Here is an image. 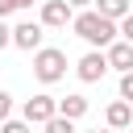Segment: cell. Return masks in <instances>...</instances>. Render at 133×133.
Wrapping results in <instances>:
<instances>
[{"instance_id":"1","label":"cell","mask_w":133,"mask_h":133,"mask_svg":"<svg viewBox=\"0 0 133 133\" xmlns=\"http://www.w3.org/2000/svg\"><path fill=\"white\" fill-rule=\"evenodd\" d=\"M71 29L91 46V50H108L116 37H121V21H112V17H104V12H96V8H83V12H75V21H71Z\"/></svg>"},{"instance_id":"2","label":"cell","mask_w":133,"mask_h":133,"mask_svg":"<svg viewBox=\"0 0 133 133\" xmlns=\"http://www.w3.org/2000/svg\"><path fill=\"white\" fill-rule=\"evenodd\" d=\"M33 75H37L42 83H58V79L66 75V54H62V50H54V46L33 50Z\"/></svg>"},{"instance_id":"3","label":"cell","mask_w":133,"mask_h":133,"mask_svg":"<svg viewBox=\"0 0 133 133\" xmlns=\"http://www.w3.org/2000/svg\"><path fill=\"white\" fill-rule=\"evenodd\" d=\"M75 75H79L83 83H100V79L108 75V54H104V50H87V54L75 62Z\"/></svg>"},{"instance_id":"4","label":"cell","mask_w":133,"mask_h":133,"mask_svg":"<svg viewBox=\"0 0 133 133\" xmlns=\"http://www.w3.org/2000/svg\"><path fill=\"white\" fill-rule=\"evenodd\" d=\"M46 29H66L71 21H75V8L66 4V0H42V17H37Z\"/></svg>"},{"instance_id":"5","label":"cell","mask_w":133,"mask_h":133,"mask_svg":"<svg viewBox=\"0 0 133 133\" xmlns=\"http://www.w3.org/2000/svg\"><path fill=\"white\" fill-rule=\"evenodd\" d=\"M50 116H58V100H54V96L42 91V96H29V100H25V121H29V125H46Z\"/></svg>"},{"instance_id":"6","label":"cell","mask_w":133,"mask_h":133,"mask_svg":"<svg viewBox=\"0 0 133 133\" xmlns=\"http://www.w3.org/2000/svg\"><path fill=\"white\" fill-rule=\"evenodd\" d=\"M42 33H46L42 21H21V25H12V46L17 50H42Z\"/></svg>"},{"instance_id":"7","label":"cell","mask_w":133,"mask_h":133,"mask_svg":"<svg viewBox=\"0 0 133 133\" xmlns=\"http://www.w3.org/2000/svg\"><path fill=\"white\" fill-rule=\"evenodd\" d=\"M104 54H108V66H116L121 75H125V71H133V42L116 37V42H112V46H108Z\"/></svg>"},{"instance_id":"8","label":"cell","mask_w":133,"mask_h":133,"mask_svg":"<svg viewBox=\"0 0 133 133\" xmlns=\"http://www.w3.org/2000/svg\"><path fill=\"white\" fill-rule=\"evenodd\" d=\"M104 121H108V129H129L133 125V104L129 100H112L108 112H104Z\"/></svg>"},{"instance_id":"9","label":"cell","mask_w":133,"mask_h":133,"mask_svg":"<svg viewBox=\"0 0 133 133\" xmlns=\"http://www.w3.org/2000/svg\"><path fill=\"white\" fill-rule=\"evenodd\" d=\"M58 112H62V116H71V121H79V116L87 112V96H79V91L62 96V100H58Z\"/></svg>"},{"instance_id":"10","label":"cell","mask_w":133,"mask_h":133,"mask_svg":"<svg viewBox=\"0 0 133 133\" xmlns=\"http://www.w3.org/2000/svg\"><path fill=\"white\" fill-rule=\"evenodd\" d=\"M96 12H104V17L121 21V17H129L133 8H129V0H96Z\"/></svg>"},{"instance_id":"11","label":"cell","mask_w":133,"mask_h":133,"mask_svg":"<svg viewBox=\"0 0 133 133\" xmlns=\"http://www.w3.org/2000/svg\"><path fill=\"white\" fill-rule=\"evenodd\" d=\"M42 129H46V133H75V121H71V116H62V112H58V116H50V121H46V125H42Z\"/></svg>"},{"instance_id":"12","label":"cell","mask_w":133,"mask_h":133,"mask_svg":"<svg viewBox=\"0 0 133 133\" xmlns=\"http://www.w3.org/2000/svg\"><path fill=\"white\" fill-rule=\"evenodd\" d=\"M0 133H33V125H29L25 116H21V121H12V116H8V121H0Z\"/></svg>"},{"instance_id":"13","label":"cell","mask_w":133,"mask_h":133,"mask_svg":"<svg viewBox=\"0 0 133 133\" xmlns=\"http://www.w3.org/2000/svg\"><path fill=\"white\" fill-rule=\"evenodd\" d=\"M121 100H129V104H133V71H125V75H121Z\"/></svg>"},{"instance_id":"14","label":"cell","mask_w":133,"mask_h":133,"mask_svg":"<svg viewBox=\"0 0 133 133\" xmlns=\"http://www.w3.org/2000/svg\"><path fill=\"white\" fill-rule=\"evenodd\" d=\"M8 116H12V96L0 87V121H8Z\"/></svg>"},{"instance_id":"15","label":"cell","mask_w":133,"mask_h":133,"mask_svg":"<svg viewBox=\"0 0 133 133\" xmlns=\"http://www.w3.org/2000/svg\"><path fill=\"white\" fill-rule=\"evenodd\" d=\"M121 37H125V42H133V12H129V17H121Z\"/></svg>"},{"instance_id":"16","label":"cell","mask_w":133,"mask_h":133,"mask_svg":"<svg viewBox=\"0 0 133 133\" xmlns=\"http://www.w3.org/2000/svg\"><path fill=\"white\" fill-rule=\"evenodd\" d=\"M4 46H12V29H8L4 17H0V50H4Z\"/></svg>"},{"instance_id":"17","label":"cell","mask_w":133,"mask_h":133,"mask_svg":"<svg viewBox=\"0 0 133 133\" xmlns=\"http://www.w3.org/2000/svg\"><path fill=\"white\" fill-rule=\"evenodd\" d=\"M66 4H71L75 12H83V8H96V0H66Z\"/></svg>"},{"instance_id":"18","label":"cell","mask_w":133,"mask_h":133,"mask_svg":"<svg viewBox=\"0 0 133 133\" xmlns=\"http://www.w3.org/2000/svg\"><path fill=\"white\" fill-rule=\"evenodd\" d=\"M8 12H17V8H12V0H0V17H8Z\"/></svg>"},{"instance_id":"19","label":"cell","mask_w":133,"mask_h":133,"mask_svg":"<svg viewBox=\"0 0 133 133\" xmlns=\"http://www.w3.org/2000/svg\"><path fill=\"white\" fill-rule=\"evenodd\" d=\"M29 4H33V0H12V8H17V12H21V8H29Z\"/></svg>"},{"instance_id":"20","label":"cell","mask_w":133,"mask_h":133,"mask_svg":"<svg viewBox=\"0 0 133 133\" xmlns=\"http://www.w3.org/2000/svg\"><path fill=\"white\" fill-rule=\"evenodd\" d=\"M87 133H104V129H87Z\"/></svg>"},{"instance_id":"21","label":"cell","mask_w":133,"mask_h":133,"mask_svg":"<svg viewBox=\"0 0 133 133\" xmlns=\"http://www.w3.org/2000/svg\"><path fill=\"white\" fill-rule=\"evenodd\" d=\"M116 133H129V129H116Z\"/></svg>"},{"instance_id":"22","label":"cell","mask_w":133,"mask_h":133,"mask_svg":"<svg viewBox=\"0 0 133 133\" xmlns=\"http://www.w3.org/2000/svg\"><path fill=\"white\" fill-rule=\"evenodd\" d=\"M129 133H133V125H129Z\"/></svg>"}]
</instances>
